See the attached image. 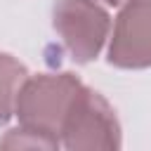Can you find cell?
Here are the masks:
<instances>
[{
    "label": "cell",
    "instance_id": "1",
    "mask_svg": "<svg viewBox=\"0 0 151 151\" xmlns=\"http://www.w3.org/2000/svg\"><path fill=\"white\" fill-rule=\"evenodd\" d=\"M83 83L73 73H40L21 83L14 113L21 127L40 132L61 146L64 120L80 92Z\"/></svg>",
    "mask_w": 151,
    "mask_h": 151
},
{
    "label": "cell",
    "instance_id": "2",
    "mask_svg": "<svg viewBox=\"0 0 151 151\" xmlns=\"http://www.w3.org/2000/svg\"><path fill=\"white\" fill-rule=\"evenodd\" d=\"M61 146L71 151H111L120 146V125L109 101L90 87H80L61 127Z\"/></svg>",
    "mask_w": 151,
    "mask_h": 151
},
{
    "label": "cell",
    "instance_id": "3",
    "mask_svg": "<svg viewBox=\"0 0 151 151\" xmlns=\"http://www.w3.org/2000/svg\"><path fill=\"white\" fill-rule=\"evenodd\" d=\"M52 19L64 47L80 64L92 61L101 52L111 28L106 9L94 0H57Z\"/></svg>",
    "mask_w": 151,
    "mask_h": 151
},
{
    "label": "cell",
    "instance_id": "4",
    "mask_svg": "<svg viewBox=\"0 0 151 151\" xmlns=\"http://www.w3.org/2000/svg\"><path fill=\"white\" fill-rule=\"evenodd\" d=\"M109 61L118 68L151 66V0L125 2L113 26Z\"/></svg>",
    "mask_w": 151,
    "mask_h": 151
},
{
    "label": "cell",
    "instance_id": "5",
    "mask_svg": "<svg viewBox=\"0 0 151 151\" xmlns=\"http://www.w3.org/2000/svg\"><path fill=\"white\" fill-rule=\"evenodd\" d=\"M26 66L14 57L0 52V125L7 123L14 113V101L21 83L26 80Z\"/></svg>",
    "mask_w": 151,
    "mask_h": 151
},
{
    "label": "cell",
    "instance_id": "6",
    "mask_svg": "<svg viewBox=\"0 0 151 151\" xmlns=\"http://www.w3.org/2000/svg\"><path fill=\"white\" fill-rule=\"evenodd\" d=\"M0 146L2 149H59V144H54L50 137L33 132L28 127H21V125L9 130L0 139Z\"/></svg>",
    "mask_w": 151,
    "mask_h": 151
},
{
    "label": "cell",
    "instance_id": "7",
    "mask_svg": "<svg viewBox=\"0 0 151 151\" xmlns=\"http://www.w3.org/2000/svg\"><path fill=\"white\" fill-rule=\"evenodd\" d=\"M109 5H118V2H123V0H106Z\"/></svg>",
    "mask_w": 151,
    "mask_h": 151
}]
</instances>
